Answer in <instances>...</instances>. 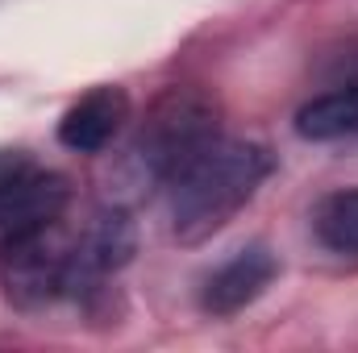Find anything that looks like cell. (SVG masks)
Instances as JSON below:
<instances>
[{"label": "cell", "instance_id": "8992f818", "mask_svg": "<svg viewBox=\"0 0 358 353\" xmlns=\"http://www.w3.org/2000/svg\"><path fill=\"white\" fill-rule=\"evenodd\" d=\"M279 274V262L267 246H246L238 250L229 262H221L200 287V308L208 316H234L242 308H250L263 291L271 287V278Z\"/></svg>", "mask_w": 358, "mask_h": 353}, {"label": "cell", "instance_id": "3957f363", "mask_svg": "<svg viewBox=\"0 0 358 353\" xmlns=\"http://www.w3.org/2000/svg\"><path fill=\"white\" fill-rule=\"evenodd\" d=\"M0 283L4 295L34 312L71 295V237L55 225L0 233Z\"/></svg>", "mask_w": 358, "mask_h": 353}, {"label": "cell", "instance_id": "277c9868", "mask_svg": "<svg viewBox=\"0 0 358 353\" xmlns=\"http://www.w3.org/2000/svg\"><path fill=\"white\" fill-rule=\"evenodd\" d=\"M71 200L59 171L38 167L25 150H0V233L55 225Z\"/></svg>", "mask_w": 358, "mask_h": 353}, {"label": "cell", "instance_id": "52a82bcc", "mask_svg": "<svg viewBox=\"0 0 358 353\" xmlns=\"http://www.w3.org/2000/svg\"><path fill=\"white\" fill-rule=\"evenodd\" d=\"M129 121V96L121 88H96L76 100L59 121V142L76 154H100Z\"/></svg>", "mask_w": 358, "mask_h": 353}, {"label": "cell", "instance_id": "7a4b0ae2", "mask_svg": "<svg viewBox=\"0 0 358 353\" xmlns=\"http://www.w3.org/2000/svg\"><path fill=\"white\" fill-rule=\"evenodd\" d=\"M217 137V104L192 88H171L155 100L138 137L129 142L117 175L134 195L167 187L171 179Z\"/></svg>", "mask_w": 358, "mask_h": 353}, {"label": "cell", "instance_id": "9c48e42d", "mask_svg": "<svg viewBox=\"0 0 358 353\" xmlns=\"http://www.w3.org/2000/svg\"><path fill=\"white\" fill-rule=\"evenodd\" d=\"M313 229H317V237H321L325 250H334V254H358V187L325 195L317 204Z\"/></svg>", "mask_w": 358, "mask_h": 353}, {"label": "cell", "instance_id": "5b68a950", "mask_svg": "<svg viewBox=\"0 0 358 353\" xmlns=\"http://www.w3.org/2000/svg\"><path fill=\"white\" fill-rule=\"evenodd\" d=\"M134 254V225L121 208L96 212L88 220V229L71 241V295H88L96 291L113 270L129 262Z\"/></svg>", "mask_w": 358, "mask_h": 353}, {"label": "cell", "instance_id": "6da1fadb", "mask_svg": "<svg viewBox=\"0 0 358 353\" xmlns=\"http://www.w3.org/2000/svg\"><path fill=\"white\" fill-rule=\"evenodd\" d=\"M275 171L267 146L259 142H234V137H213L187 167L179 171L167 191H171V220L176 237L183 246H196L225 229L267 183Z\"/></svg>", "mask_w": 358, "mask_h": 353}, {"label": "cell", "instance_id": "ba28073f", "mask_svg": "<svg viewBox=\"0 0 358 353\" xmlns=\"http://www.w3.org/2000/svg\"><path fill=\"white\" fill-rule=\"evenodd\" d=\"M358 129V75L338 84V88L313 96L296 112V133L308 142H334Z\"/></svg>", "mask_w": 358, "mask_h": 353}]
</instances>
